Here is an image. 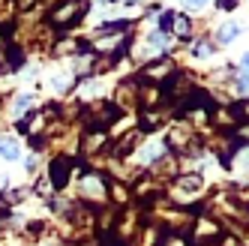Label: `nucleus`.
Listing matches in <instances>:
<instances>
[{
  "label": "nucleus",
  "instance_id": "1",
  "mask_svg": "<svg viewBox=\"0 0 249 246\" xmlns=\"http://www.w3.org/2000/svg\"><path fill=\"white\" fill-rule=\"evenodd\" d=\"M84 15V0H66V3H60L57 9H51L48 21L54 27H69L72 21H78Z\"/></svg>",
  "mask_w": 249,
  "mask_h": 246
},
{
  "label": "nucleus",
  "instance_id": "2",
  "mask_svg": "<svg viewBox=\"0 0 249 246\" xmlns=\"http://www.w3.org/2000/svg\"><path fill=\"white\" fill-rule=\"evenodd\" d=\"M84 198H93L96 204L108 198V183H105L99 174H87L84 177Z\"/></svg>",
  "mask_w": 249,
  "mask_h": 246
},
{
  "label": "nucleus",
  "instance_id": "3",
  "mask_svg": "<svg viewBox=\"0 0 249 246\" xmlns=\"http://www.w3.org/2000/svg\"><path fill=\"white\" fill-rule=\"evenodd\" d=\"M168 72H171L168 57H162V60H156V63H147V66H144V78H147V84H156L159 78H168Z\"/></svg>",
  "mask_w": 249,
  "mask_h": 246
},
{
  "label": "nucleus",
  "instance_id": "4",
  "mask_svg": "<svg viewBox=\"0 0 249 246\" xmlns=\"http://www.w3.org/2000/svg\"><path fill=\"white\" fill-rule=\"evenodd\" d=\"M108 141V135H105V129H90L84 135V153H93V150H102V144Z\"/></svg>",
  "mask_w": 249,
  "mask_h": 246
},
{
  "label": "nucleus",
  "instance_id": "5",
  "mask_svg": "<svg viewBox=\"0 0 249 246\" xmlns=\"http://www.w3.org/2000/svg\"><path fill=\"white\" fill-rule=\"evenodd\" d=\"M66 168H69L66 156H60V159L51 162V183H54V186H63L66 183Z\"/></svg>",
  "mask_w": 249,
  "mask_h": 246
},
{
  "label": "nucleus",
  "instance_id": "6",
  "mask_svg": "<svg viewBox=\"0 0 249 246\" xmlns=\"http://www.w3.org/2000/svg\"><path fill=\"white\" fill-rule=\"evenodd\" d=\"M18 141H15V138H9V135H0V156H3V159H18Z\"/></svg>",
  "mask_w": 249,
  "mask_h": 246
},
{
  "label": "nucleus",
  "instance_id": "7",
  "mask_svg": "<svg viewBox=\"0 0 249 246\" xmlns=\"http://www.w3.org/2000/svg\"><path fill=\"white\" fill-rule=\"evenodd\" d=\"M168 42H171V36H168V33H162V30H153L150 36H147V45H150V48H156V51L168 48Z\"/></svg>",
  "mask_w": 249,
  "mask_h": 246
},
{
  "label": "nucleus",
  "instance_id": "8",
  "mask_svg": "<svg viewBox=\"0 0 249 246\" xmlns=\"http://www.w3.org/2000/svg\"><path fill=\"white\" fill-rule=\"evenodd\" d=\"M237 33H240V27H237V24H222V27H219V36H216V42H219V45H228L231 39L237 36Z\"/></svg>",
  "mask_w": 249,
  "mask_h": 246
},
{
  "label": "nucleus",
  "instance_id": "9",
  "mask_svg": "<svg viewBox=\"0 0 249 246\" xmlns=\"http://www.w3.org/2000/svg\"><path fill=\"white\" fill-rule=\"evenodd\" d=\"M171 27H174V33H177V36H183V39L189 36V30H192L186 15H174V24H171Z\"/></svg>",
  "mask_w": 249,
  "mask_h": 246
},
{
  "label": "nucleus",
  "instance_id": "10",
  "mask_svg": "<svg viewBox=\"0 0 249 246\" xmlns=\"http://www.w3.org/2000/svg\"><path fill=\"white\" fill-rule=\"evenodd\" d=\"M30 108H33V96H18V99H15V114H18V117L27 114Z\"/></svg>",
  "mask_w": 249,
  "mask_h": 246
},
{
  "label": "nucleus",
  "instance_id": "11",
  "mask_svg": "<svg viewBox=\"0 0 249 246\" xmlns=\"http://www.w3.org/2000/svg\"><path fill=\"white\" fill-rule=\"evenodd\" d=\"M237 93H243V96L249 93V78H246V75H243V78H237Z\"/></svg>",
  "mask_w": 249,
  "mask_h": 246
},
{
  "label": "nucleus",
  "instance_id": "12",
  "mask_svg": "<svg viewBox=\"0 0 249 246\" xmlns=\"http://www.w3.org/2000/svg\"><path fill=\"white\" fill-rule=\"evenodd\" d=\"M204 3H207V0H186L189 9H198V6H204Z\"/></svg>",
  "mask_w": 249,
  "mask_h": 246
},
{
  "label": "nucleus",
  "instance_id": "13",
  "mask_svg": "<svg viewBox=\"0 0 249 246\" xmlns=\"http://www.w3.org/2000/svg\"><path fill=\"white\" fill-rule=\"evenodd\" d=\"M33 3H36V0H18V6H21V9H30Z\"/></svg>",
  "mask_w": 249,
  "mask_h": 246
},
{
  "label": "nucleus",
  "instance_id": "14",
  "mask_svg": "<svg viewBox=\"0 0 249 246\" xmlns=\"http://www.w3.org/2000/svg\"><path fill=\"white\" fill-rule=\"evenodd\" d=\"M240 63H243V69L249 72V54H243V57H240Z\"/></svg>",
  "mask_w": 249,
  "mask_h": 246
},
{
  "label": "nucleus",
  "instance_id": "15",
  "mask_svg": "<svg viewBox=\"0 0 249 246\" xmlns=\"http://www.w3.org/2000/svg\"><path fill=\"white\" fill-rule=\"evenodd\" d=\"M45 3H54V0H45Z\"/></svg>",
  "mask_w": 249,
  "mask_h": 246
},
{
  "label": "nucleus",
  "instance_id": "16",
  "mask_svg": "<svg viewBox=\"0 0 249 246\" xmlns=\"http://www.w3.org/2000/svg\"><path fill=\"white\" fill-rule=\"evenodd\" d=\"M0 42H3V36H0Z\"/></svg>",
  "mask_w": 249,
  "mask_h": 246
}]
</instances>
